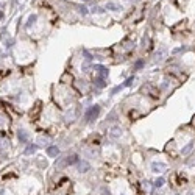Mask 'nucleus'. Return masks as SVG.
Segmentation results:
<instances>
[{
	"label": "nucleus",
	"mask_w": 195,
	"mask_h": 195,
	"mask_svg": "<svg viewBox=\"0 0 195 195\" xmlns=\"http://www.w3.org/2000/svg\"><path fill=\"white\" fill-rule=\"evenodd\" d=\"M133 48H134L133 42H130L128 39H125V41H122L120 44L114 45V47H112V53H114L116 56L120 55V58H123V56H128L130 53L133 52Z\"/></svg>",
	"instance_id": "obj_1"
},
{
	"label": "nucleus",
	"mask_w": 195,
	"mask_h": 195,
	"mask_svg": "<svg viewBox=\"0 0 195 195\" xmlns=\"http://www.w3.org/2000/svg\"><path fill=\"white\" fill-rule=\"evenodd\" d=\"M192 147H194V144H192V142H190V144H187V147H186V148H183V155L189 153L190 150H192Z\"/></svg>",
	"instance_id": "obj_14"
},
{
	"label": "nucleus",
	"mask_w": 195,
	"mask_h": 195,
	"mask_svg": "<svg viewBox=\"0 0 195 195\" xmlns=\"http://www.w3.org/2000/svg\"><path fill=\"white\" fill-rule=\"evenodd\" d=\"M162 184H164V179H162V178H158V179L155 181V186H158V187L162 186Z\"/></svg>",
	"instance_id": "obj_15"
},
{
	"label": "nucleus",
	"mask_w": 195,
	"mask_h": 195,
	"mask_svg": "<svg viewBox=\"0 0 195 195\" xmlns=\"http://www.w3.org/2000/svg\"><path fill=\"white\" fill-rule=\"evenodd\" d=\"M140 116H142V114H140L139 112V111H130V119H131V120H136V119H139V117Z\"/></svg>",
	"instance_id": "obj_10"
},
{
	"label": "nucleus",
	"mask_w": 195,
	"mask_h": 195,
	"mask_svg": "<svg viewBox=\"0 0 195 195\" xmlns=\"http://www.w3.org/2000/svg\"><path fill=\"white\" fill-rule=\"evenodd\" d=\"M27 139H28V137H27L25 131H20V133H19V140H20V142H27Z\"/></svg>",
	"instance_id": "obj_13"
},
{
	"label": "nucleus",
	"mask_w": 195,
	"mask_h": 195,
	"mask_svg": "<svg viewBox=\"0 0 195 195\" xmlns=\"http://www.w3.org/2000/svg\"><path fill=\"white\" fill-rule=\"evenodd\" d=\"M173 181H175V184H177V186H184L186 183H187V177L179 172V173H175L173 175Z\"/></svg>",
	"instance_id": "obj_4"
},
{
	"label": "nucleus",
	"mask_w": 195,
	"mask_h": 195,
	"mask_svg": "<svg viewBox=\"0 0 195 195\" xmlns=\"http://www.w3.org/2000/svg\"><path fill=\"white\" fill-rule=\"evenodd\" d=\"M98 112H100V106H97V105H95V106H91L89 111L86 112V120H87V122H92L95 117L98 116Z\"/></svg>",
	"instance_id": "obj_3"
},
{
	"label": "nucleus",
	"mask_w": 195,
	"mask_h": 195,
	"mask_svg": "<svg viewBox=\"0 0 195 195\" xmlns=\"http://www.w3.org/2000/svg\"><path fill=\"white\" fill-rule=\"evenodd\" d=\"M164 169V164H153V170L155 172H162Z\"/></svg>",
	"instance_id": "obj_12"
},
{
	"label": "nucleus",
	"mask_w": 195,
	"mask_h": 195,
	"mask_svg": "<svg viewBox=\"0 0 195 195\" xmlns=\"http://www.w3.org/2000/svg\"><path fill=\"white\" fill-rule=\"evenodd\" d=\"M87 169H89V164H87L86 161L80 162V172H87Z\"/></svg>",
	"instance_id": "obj_11"
},
{
	"label": "nucleus",
	"mask_w": 195,
	"mask_h": 195,
	"mask_svg": "<svg viewBox=\"0 0 195 195\" xmlns=\"http://www.w3.org/2000/svg\"><path fill=\"white\" fill-rule=\"evenodd\" d=\"M58 153H59V150H58V147H55V145H52V147L47 148V155L50 156V158H55V156H58Z\"/></svg>",
	"instance_id": "obj_9"
},
{
	"label": "nucleus",
	"mask_w": 195,
	"mask_h": 195,
	"mask_svg": "<svg viewBox=\"0 0 195 195\" xmlns=\"http://www.w3.org/2000/svg\"><path fill=\"white\" fill-rule=\"evenodd\" d=\"M0 103H2V106L5 108V111L10 114L11 117H17V116H20V112H19V111H16V109L13 108V106H11V105H8L6 102H0Z\"/></svg>",
	"instance_id": "obj_5"
},
{
	"label": "nucleus",
	"mask_w": 195,
	"mask_h": 195,
	"mask_svg": "<svg viewBox=\"0 0 195 195\" xmlns=\"http://www.w3.org/2000/svg\"><path fill=\"white\" fill-rule=\"evenodd\" d=\"M75 162H78V156H76V155H70V156H67V158H64L63 161L56 162V167H58V169H63V167L72 166V164H75Z\"/></svg>",
	"instance_id": "obj_2"
},
{
	"label": "nucleus",
	"mask_w": 195,
	"mask_h": 195,
	"mask_svg": "<svg viewBox=\"0 0 195 195\" xmlns=\"http://www.w3.org/2000/svg\"><path fill=\"white\" fill-rule=\"evenodd\" d=\"M142 91H144V92H145V91H147V92L150 94V97H153V98H155V100H158V98H159V92H158V91H156V89H155V87H153V86H150V85H148V86H145Z\"/></svg>",
	"instance_id": "obj_6"
},
{
	"label": "nucleus",
	"mask_w": 195,
	"mask_h": 195,
	"mask_svg": "<svg viewBox=\"0 0 195 195\" xmlns=\"http://www.w3.org/2000/svg\"><path fill=\"white\" fill-rule=\"evenodd\" d=\"M3 17V13H2V11H0V19H2Z\"/></svg>",
	"instance_id": "obj_18"
},
{
	"label": "nucleus",
	"mask_w": 195,
	"mask_h": 195,
	"mask_svg": "<svg viewBox=\"0 0 195 195\" xmlns=\"http://www.w3.org/2000/svg\"><path fill=\"white\" fill-rule=\"evenodd\" d=\"M72 81H74L72 74H70V72H64V75L61 76V83H63V85H70Z\"/></svg>",
	"instance_id": "obj_7"
},
{
	"label": "nucleus",
	"mask_w": 195,
	"mask_h": 195,
	"mask_svg": "<svg viewBox=\"0 0 195 195\" xmlns=\"http://www.w3.org/2000/svg\"><path fill=\"white\" fill-rule=\"evenodd\" d=\"M192 125H194V128H195V117L192 119Z\"/></svg>",
	"instance_id": "obj_17"
},
{
	"label": "nucleus",
	"mask_w": 195,
	"mask_h": 195,
	"mask_svg": "<svg viewBox=\"0 0 195 195\" xmlns=\"http://www.w3.org/2000/svg\"><path fill=\"white\" fill-rule=\"evenodd\" d=\"M34 150H36V145H33V147H28V148H27V153H33Z\"/></svg>",
	"instance_id": "obj_16"
},
{
	"label": "nucleus",
	"mask_w": 195,
	"mask_h": 195,
	"mask_svg": "<svg viewBox=\"0 0 195 195\" xmlns=\"http://www.w3.org/2000/svg\"><path fill=\"white\" fill-rule=\"evenodd\" d=\"M41 106H42V103L41 102H36V106H34V111H31V119H38V114L41 112Z\"/></svg>",
	"instance_id": "obj_8"
}]
</instances>
